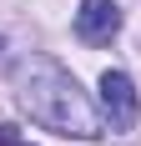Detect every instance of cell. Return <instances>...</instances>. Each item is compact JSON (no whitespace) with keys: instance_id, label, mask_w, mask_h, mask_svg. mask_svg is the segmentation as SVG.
I'll use <instances>...</instances> for the list:
<instances>
[{"instance_id":"2","label":"cell","mask_w":141,"mask_h":146,"mask_svg":"<svg viewBox=\"0 0 141 146\" xmlns=\"http://www.w3.org/2000/svg\"><path fill=\"white\" fill-rule=\"evenodd\" d=\"M101 106H106V116H111V131H131L136 126V86H131L126 71H106L101 76Z\"/></svg>"},{"instance_id":"4","label":"cell","mask_w":141,"mask_h":146,"mask_svg":"<svg viewBox=\"0 0 141 146\" xmlns=\"http://www.w3.org/2000/svg\"><path fill=\"white\" fill-rule=\"evenodd\" d=\"M0 146H30V141L15 131V126H0Z\"/></svg>"},{"instance_id":"1","label":"cell","mask_w":141,"mask_h":146,"mask_svg":"<svg viewBox=\"0 0 141 146\" xmlns=\"http://www.w3.org/2000/svg\"><path fill=\"white\" fill-rule=\"evenodd\" d=\"M10 81H15V101L30 121H41L45 131H61V136H81V141H96L106 136L111 126L101 121V111L91 106L76 76L66 66H56L51 56H20L10 66Z\"/></svg>"},{"instance_id":"3","label":"cell","mask_w":141,"mask_h":146,"mask_svg":"<svg viewBox=\"0 0 141 146\" xmlns=\"http://www.w3.org/2000/svg\"><path fill=\"white\" fill-rule=\"evenodd\" d=\"M121 30V10H116V0H81V10H76V35L86 45H106Z\"/></svg>"}]
</instances>
